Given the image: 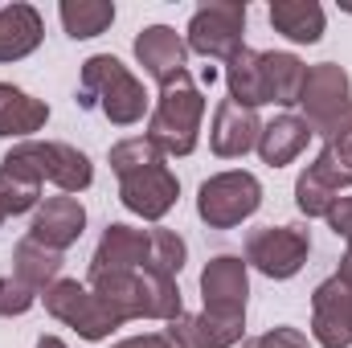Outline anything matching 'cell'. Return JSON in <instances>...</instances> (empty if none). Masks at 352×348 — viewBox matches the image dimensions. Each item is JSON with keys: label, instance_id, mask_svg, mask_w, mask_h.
Wrapping results in <instances>:
<instances>
[{"label": "cell", "instance_id": "20", "mask_svg": "<svg viewBox=\"0 0 352 348\" xmlns=\"http://www.w3.org/2000/svg\"><path fill=\"white\" fill-rule=\"evenodd\" d=\"M50 123V102L33 98L29 90L0 83V140H33V131H41Z\"/></svg>", "mask_w": 352, "mask_h": 348}, {"label": "cell", "instance_id": "4", "mask_svg": "<svg viewBox=\"0 0 352 348\" xmlns=\"http://www.w3.org/2000/svg\"><path fill=\"white\" fill-rule=\"evenodd\" d=\"M258 205H263V184L254 173H242V168L209 176L197 188V217L209 230H234L246 217H254Z\"/></svg>", "mask_w": 352, "mask_h": 348}, {"label": "cell", "instance_id": "25", "mask_svg": "<svg viewBox=\"0 0 352 348\" xmlns=\"http://www.w3.org/2000/svg\"><path fill=\"white\" fill-rule=\"evenodd\" d=\"M263 78H266V98L278 107H299L303 78H307V62L291 50H263Z\"/></svg>", "mask_w": 352, "mask_h": 348}, {"label": "cell", "instance_id": "8", "mask_svg": "<svg viewBox=\"0 0 352 348\" xmlns=\"http://www.w3.org/2000/svg\"><path fill=\"white\" fill-rule=\"evenodd\" d=\"M12 152L21 160H29L41 180H50L66 197H74V193H82V188L94 184L90 156L78 152L74 144H66V140H21V144H12Z\"/></svg>", "mask_w": 352, "mask_h": 348}, {"label": "cell", "instance_id": "11", "mask_svg": "<svg viewBox=\"0 0 352 348\" xmlns=\"http://www.w3.org/2000/svg\"><path fill=\"white\" fill-rule=\"evenodd\" d=\"M176 197H180V180L168 164H152L140 173L119 176V201L127 213L144 217V221H164L173 213Z\"/></svg>", "mask_w": 352, "mask_h": 348}, {"label": "cell", "instance_id": "26", "mask_svg": "<svg viewBox=\"0 0 352 348\" xmlns=\"http://www.w3.org/2000/svg\"><path fill=\"white\" fill-rule=\"evenodd\" d=\"M226 87H230V102L258 111L266 107V78H263V50L242 45L230 62H226Z\"/></svg>", "mask_w": 352, "mask_h": 348}, {"label": "cell", "instance_id": "34", "mask_svg": "<svg viewBox=\"0 0 352 348\" xmlns=\"http://www.w3.org/2000/svg\"><path fill=\"white\" fill-rule=\"evenodd\" d=\"M111 348H173V340L164 332H144V336H123V340H115Z\"/></svg>", "mask_w": 352, "mask_h": 348}, {"label": "cell", "instance_id": "23", "mask_svg": "<svg viewBox=\"0 0 352 348\" xmlns=\"http://www.w3.org/2000/svg\"><path fill=\"white\" fill-rule=\"evenodd\" d=\"M266 17H270L274 33H283L295 45H316L324 37V21H328L324 4H316V0H270Z\"/></svg>", "mask_w": 352, "mask_h": 348}, {"label": "cell", "instance_id": "15", "mask_svg": "<svg viewBox=\"0 0 352 348\" xmlns=\"http://www.w3.org/2000/svg\"><path fill=\"white\" fill-rule=\"evenodd\" d=\"M258 135H263L258 111L238 107V102H230V98L217 102L213 127H209V148H213V156H221V160H242L246 152L258 148Z\"/></svg>", "mask_w": 352, "mask_h": 348}, {"label": "cell", "instance_id": "30", "mask_svg": "<svg viewBox=\"0 0 352 348\" xmlns=\"http://www.w3.org/2000/svg\"><path fill=\"white\" fill-rule=\"evenodd\" d=\"M184 262H188V246H184V238H180L176 230L156 226V230H152V266H148V270H160V274L176 279V274L184 270Z\"/></svg>", "mask_w": 352, "mask_h": 348}, {"label": "cell", "instance_id": "36", "mask_svg": "<svg viewBox=\"0 0 352 348\" xmlns=\"http://www.w3.org/2000/svg\"><path fill=\"white\" fill-rule=\"evenodd\" d=\"M37 348H70V345H66L62 336H41V340H37Z\"/></svg>", "mask_w": 352, "mask_h": 348}, {"label": "cell", "instance_id": "29", "mask_svg": "<svg viewBox=\"0 0 352 348\" xmlns=\"http://www.w3.org/2000/svg\"><path fill=\"white\" fill-rule=\"evenodd\" d=\"M336 197H340V193H336L328 180H320L311 168H303L299 180H295V209H299L303 217H328V209L336 205Z\"/></svg>", "mask_w": 352, "mask_h": 348}, {"label": "cell", "instance_id": "3", "mask_svg": "<svg viewBox=\"0 0 352 348\" xmlns=\"http://www.w3.org/2000/svg\"><path fill=\"white\" fill-rule=\"evenodd\" d=\"M201 119H205V94L201 83L180 70L160 87V98L148 115V140L164 156H192L201 144Z\"/></svg>", "mask_w": 352, "mask_h": 348}, {"label": "cell", "instance_id": "10", "mask_svg": "<svg viewBox=\"0 0 352 348\" xmlns=\"http://www.w3.org/2000/svg\"><path fill=\"white\" fill-rule=\"evenodd\" d=\"M299 107H303V119L311 123L316 135H324L344 111L352 107V78L340 62H316L307 66V78H303V94H299Z\"/></svg>", "mask_w": 352, "mask_h": 348}, {"label": "cell", "instance_id": "6", "mask_svg": "<svg viewBox=\"0 0 352 348\" xmlns=\"http://www.w3.org/2000/svg\"><path fill=\"white\" fill-rule=\"evenodd\" d=\"M41 303H45V312L58 320V324H66V328H74L82 340L90 345H102L115 328H123V320L102 303V295H94L87 283H78V279H58L45 295H41Z\"/></svg>", "mask_w": 352, "mask_h": 348}, {"label": "cell", "instance_id": "12", "mask_svg": "<svg viewBox=\"0 0 352 348\" xmlns=\"http://www.w3.org/2000/svg\"><path fill=\"white\" fill-rule=\"evenodd\" d=\"M311 340L320 348H352V283L340 274L311 291Z\"/></svg>", "mask_w": 352, "mask_h": 348}, {"label": "cell", "instance_id": "1", "mask_svg": "<svg viewBox=\"0 0 352 348\" xmlns=\"http://www.w3.org/2000/svg\"><path fill=\"white\" fill-rule=\"evenodd\" d=\"M87 287L94 295H102V303L123 320H176L184 312V295L180 283L160 274V270H102V274H87Z\"/></svg>", "mask_w": 352, "mask_h": 348}, {"label": "cell", "instance_id": "37", "mask_svg": "<svg viewBox=\"0 0 352 348\" xmlns=\"http://www.w3.org/2000/svg\"><path fill=\"white\" fill-rule=\"evenodd\" d=\"M4 217H8V213H4V205H0V226H4Z\"/></svg>", "mask_w": 352, "mask_h": 348}, {"label": "cell", "instance_id": "32", "mask_svg": "<svg viewBox=\"0 0 352 348\" xmlns=\"http://www.w3.org/2000/svg\"><path fill=\"white\" fill-rule=\"evenodd\" d=\"M242 348H311V340H307V332H299V328H270L263 336L246 340Z\"/></svg>", "mask_w": 352, "mask_h": 348}, {"label": "cell", "instance_id": "24", "mask_svg": "<svg viewBox=\"0 0 352 348\" xmlns=\"http://www.w3.org/2000/svg\"><path fill=\"white\" fill-rule=\"evenodd\" d=\"M62 254L58 250H50V246H41V242H33L29 234L12 246V279H21L29 291H37V295H45L58 279H62Z\"/></svg>", "mask_w": 352, "mask_h": 348}, {"label": "cell", "instance_id": "27", "mask_svg": "<svg viewBox=\"0 0 352 348\" xmlns=\"http://www.w3.org/2000/svg\"><path fill=\"white\" fill-rule=\"evenodd\" d=\"M58 17H62V29L74 41H90V37H98L115 25V4L111 0H62Z\"/></svg>", "mask_w": 352, "mask_h": 348}, {"label": "cell", "instance_id": "28", "mask_svg": "<svg viewBox=\"0 0 352 348\" xmlns=\"http://www.w3.org/2000/svg\"><path fill=\"white\" fill-rule=\"evenodd\" d=\"M107 164H111L115 176H127V173H140V168H152V164H164V152H160L148 135H131V140L111 144Z\"/></svg>", "mask_w": 352, "mask_h": 348}, {"label": "cell", "instance_id": "14", "mask_svg": "<svg viewBox=\"0 0 352 348\" xmlns=\"http://www.w3.org/2000/svg\"><path fill=\"white\" fill-rule=\"evenodd\" d=\"M152 266V230H135L127 221H111L94 246L87 274H102V270H144Z\"/></svg>", "mask_w": 352, "mask_h": 348}, {"label": "cell", "instance_id": "13", "mask_svg": "<svg viewBox=\"0 0 352 348\" xmlns=\"http://www.w3.org/2000/svg\"><path fill=\"white\" fill-rule=\"evenodd\" d=\"M82 230H87V209H82L78 197H66V193L62 197H45L37 205L33 221H29V238L50 246V250H58V254H66L82 238Z\"/></svg>", "mask_w": 352, "mask_h": 348}, {"label": "cell", "instance_id": "9", "mask_svg": "<svg viewBox=\"0 0 352 348\" xmlns=\"http://www.w3.org/2000/svg\"><path fill=\"white\" fill-rule=\"evenodd\" d=\"M201 299L205 316L226 324H246V299H250V266L238 254H217L201 270Z\"/></svg>", "mask_w": 352, "mask_h": 348}, {"label": "cell", "instance_id": "21", "mask_svg": "<svg viewBox=\"0 0 352 348\" xmlns=\"http://www.w3.org/2000/svg\"><path fill=\"white\" fill-rule=\"evenodd\" d=\"M307 168L320 180H328L336 193L352 188V107L324 131V148H320V156Z\"/></svg>", "mask_w": 352, "mask_h": 348}, {"label": "cell", "instance_id": "31", "mask_svg": "<svg viewBox=\"0 0 352 348\" xmlns=\"http://www.w3.org/2000/svg\"><path fill=\"white\" fill-rule=\"evenodd\" d=\"M37 303V291H29L21 279L12 274H0V316L12 320V316H25L29 307Z\"/></svg>", "mask_w": 352, "mask_h": 348}, {"label": "cell", "instance_id": "19", "mask_svg": "<svg viewBox=\"0 0 352 348\" xmlns=\"http://www.w3.org/2000/svg\"><path fill=\"white\" fill-rule=\"evenodd\" d=\"M45 37V25H41V12L25 0H12V4H0V62H21L29 58Z\"/></svg>", "mask_w": 352, "mask_h": 348}, {"label": "cell", "instance_id": "22", "mask_svg": "<svg viewBox=\"0 0 352 348\" xmlns=\"http://www.w3.org/2000/svg\"><path fill=\"white\" fill-rule=\"evenodd\" d=\"M41 176L37 168L29 164V160H21L12 148L4 152V160H0V205H4V213L8 217H21V213H37V205H41Z\"/></svg>", "mask_w": 352, "mask_h": 348}, {"label": "cell", "instance_id": "35", "mask_svg": "<svg viewBox=\"0 0 352 348\" xmlns=\"http://www.w3.org/2000/svg\"><path fill=\"white\" fill-rule=\"evenodd\" d=\"M344 283H352V238H349V250H344V259H340V270H336Z\"/></svg>", "mask_w": 352, "mask_h": 348}, {"label": "cell", "instance_id": "33", "mask_svg": "<svg viewBox=\"0 0 352 348\" xmlns=\"http://www.w3.org/2000/svg\"><path fill=\"white\" fill-rule=\"evenodd\" d=\"M324 221H328V230H332L336 238H344V242H349V238H352V193H349V197H336V205L328 209V217H324Z\"/></svg>", "mask_w": 352, "mask_h": 348}, {"label": "cell", "instance_id": "17", "mask_svg": "<svg viewBox=\"0 0 352 348\" xmlns=\"http://www.w3.org/2000/svg\"><path fill=\"white\" fill-rule=\"evenodd\" d=\"M311 123L303 119V115H291V111H283V115H274L270 123H263V135H258V156H263V164L270 168H287L291 160H299L303 156V148L311 144Z\"/></svg>", "mask_w": 352, "mask_h": 348}, {"label": "cell", "instance_id": "2", "mask_svg": "<svg viewBox=\"0 0 352 348\" xmlns=\"http://www.w3.org/2000/svg\"><path fill=\"white\" fill-rule=\"evenodd\" d=\"M78 107L102 111V119H111L115 127H135L148 115V90L115 54H94L82 62Z\"/></svg>", "mask_w": 352, "mask_h": 348}, {"label": "cell", "instance_id": "16", "mask_svg": "<svg viewBox=\"0 0 352 348\" xmlns=\"http://www.w3.org/2000/svg\"><path fill=\"white\" fill-rule=\"evenodd\" d=\"M131 50H135V62L144 66V74L156 78L160 87L168 78H176L180 70H188V45H184V37L176 33L173 25H148V29H140Z\"/></svg>", "mask_w": 352, "mask_h": 348}, {"label": "cell", "instance_id": "5", "mask_svg": "<svg viewBox=\"0 0 352 348\" xmlns=\"http://www.w3.org/2000/svg\"><path fill=\"white\" fill-rule=\"evenodd\" d=\"M242 33H246V4H238V0H209V4H201L188 17L184 45H188V54H197L205 62H230L246 45Z\"/></svg>", "mask_w": 352, "mask_h": 348}, {"label": "cell", "instance_id": "7", "mask_svg": "<svg viewBox=\"0 0 352 348\" xmlns=\"http://www.w3.org/2000/svg\"><path fill=\"white\" fill-rule=\"evenodd\" d=\"M307 254H311V234L303 226H258L246 238V266H254L274 283L295 279Z\"/></svg>", "mask_w": 352, "mask_h": 348}, {"label": "cell", "instance_id": "18", "mask_svg": "<svg viewBox=\"0 0 352 348\" xmlns=\"http://www.w3.org/2000/svg\"><path fill=\"white\" fill-rule=\"evenodd\" d=\"M164 336L173 340V348H234L242 345L246 336V324H226V320H213L205 312H180L176 320H168Z\"/></svg>", "mask_w": 352, "mask_h": 348}]
</instances>
